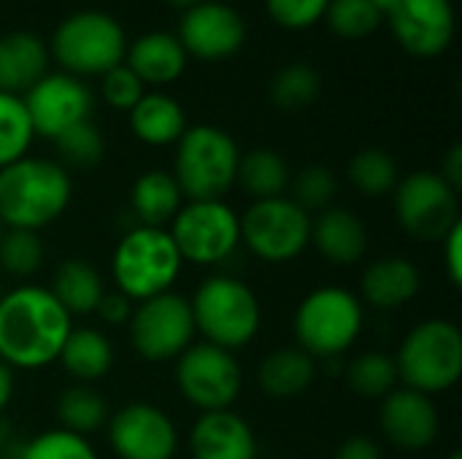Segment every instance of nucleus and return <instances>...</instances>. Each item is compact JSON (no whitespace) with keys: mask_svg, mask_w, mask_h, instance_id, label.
<instances>
[{"mask_svg":"<svg viewBox=\"0 0 462 459\" xmlns=\"http://www.w3.org/2000/svg\"><path fill=\"white\" fill-rule=\"evenodd\" d=\"M73 317L49 287L22 284L0 298V360L11 371H38L57 363Z\"/></svg>","mask_w":462,"mask_h":459,"instance_id":"obj_1","label":"nucleus"},{"mask_svg":"<svg viewBox=\"0 0 462 459\" xmlns=\"http://www.w3.org/2000/svg\"><path fill=\"white\" fill-rule=\"evenodd\" d=\"M70 197V170L54 160L22 157L0 168V222L5 230L38 233L68 211Z\"/></svg>","mask_w":462,"mask_h":459,"instance_id":"obj_2","label":"nucleus"},{"mask_svg":"<svg viewBox=\"0 0 462 459\" xmlns=\"http://www.w3.org/2000/svg\"><path fill=\"white\" fill-rule=\"evenodd\" d=\"M189 308L195 319V333H200L206 344L227 349L233 354L252 344L260 333V300L252 287L236 276L217 273L200 281L189 300Z\"/></svg>","mask_w":462,"mask_h":459,"instance_id":"obj_3","label":"nucleus"},{"mask_svg":"<svg viewBox=\"0 0 462 459\" xmlns=\"http://www.w3.org/2000/svg\"><path fill=\"white\" fill-rule=\"evenodd\" d=\"M181 254L165 227L135 225L122 235L111 254V276L116 292L133 303L173 292V284L181 276Z\"/></svg>","mask_w":462,"mask_h":459,"instance_id":"obj_4","label":"nucleus"},{"mask_svg":"<svg viewBox=\"0 0 462 459\" xmlns=\"http://www.w3.org/2000/svg\"><path fill=\"white\" fill-rule=\"evenodd\" d=\"M238 143L214 124L187 127L176 141L173 179L184 200H222L238 173Z\"/></svg>","mask_w":462,"mask_h":459,"instance_id":"obj_5","label":"nucleus"},{"mask_svg":"<svg viewBox=\"0 0 462 459\" xmlns=\"http://www.w3.org/2000/svg\"><path fill=\"white\" fill-rule=\"evenodd\" d=\"M398 379L428 398L452 390L462 376V333L449 319H425L409 330L395 357Z\"/></svg>","mask_w":462,"mask_h":459,"instance_id":"obj_6","label":"nucleus"},{"mask_svg":"<svg viewBox=\"0 0 462 459\" xmlns=\"http://www.w3.org/2000/svg\"><path fill=\"white\" fill-rule=\"evenodd\" d=\"M292 325L300 352L311 360H330L357 344L365 311L355 292L344 287H319L298 303Z\"/></svg>","mask_w":462,"mask_h":459,"instance_id":"obj_7","label":"nucleus"},{"mask_svg":"<svg viewBox=\"0 0 462 459\" xmlns=\"http://www.w3.org/2000/svg\"><path fill=\"white\" fill-rule=\"evenodd\" d=\"M127 35L106 11H76L51 35V54L70 76H103L125 62Z\"/></svg>","mask_w":462,"mask_h":459,"instance_id":"obj_8","label":"nucleus"},{"mask_svg":"<svg viewBox=\"0 0 462 459\" xmlns=\"http://www.w3.org/2000/svg\"><path fill=\"white\" fill-rule=\"evenodd\" d=\"M241 219V243L271 265L292 262L311 243V214L284 197L254 200Z\"/></svg>","mask_w":462,"mask_h":459,"instance_id":"obj_9","label":"nucleus"},{"mask_svg":"<svg viewBox=\"0 0 462 459\" xmlns=\"http://www.w3.org/2000/svg\"><path fill=\"white\" fill-rule=\"evenodd\" d=\"M168 233L181 262L219 265L241 243V219L225 200H184Z\"/></svg>","mask_w":462,"mask_h":459,"instance_id":"obj_10","label":"nucleus"},{"mask_svg":"<svg viewBox=\"0 0 462 459\" xmlns=\"http://www.w3.org/2000/svg\"><path fill=\"white\" fill-rule=\"evenodd\" d=\"M176 387L200 414L227 411L244 387V373L233 352L206 341L192 344L176 357Z\"/></svg>","mask_w":462,"mask_h":459,"instance_id":"obj_11","label":"nucleus"},{"mask_svg":"<svg viewBox=\"0 0 462 459\" xmlns=\"http://www.w3.org/2000/svg\"><path fill=\"white\" fill-rule=\"evenodd\" d=\"M393 206L401 227L417 241H441L460 222L457 189L433 170H417L398 179Z\"/></svg>","mask_w":462,"mask_h":459,"instance_id":"obj_12","label":"nucleus"},{"mask_svg":"<svg viewBox=\"0 0 462 459\" xmlns=\"http://www.w3.org/2000/svg\"><path fill=\"white\" fill-rule=\"evenodd\" d=\"M133 349L149 363L176 360L192 346L195 319L189 300L176 292H162L157 298L141 300L127 322Z\"/></svg>","mask_w":462,"mask_h":459,"instance_id":"obj_13","label":"nucleus"},{"mask_svg":"<svg viewBox=\"0 0 462 459\" xmlns=\"http://www.w3.org/2000/svg\"><path fill=\"white\" fill-rule=\"evenodd\" d=\"M32 133L43 138H57L65 130L89 122L92 114V92L89 87L70 73H46L38 84H32L22 97Z\"/></svg>","mask_w":462,"mask_h":459,"instance_id":"obj_14","label":"nucleus"},{"mask_svg":"<svg viewBox=\"0 0 462 459\" xmlns=\"http://www.w3.org/2000/svg\"><path fill=\"white\" fill-rule=\"evenodd\" d=\"M108 444L119 459H173L179 430L152 403H127L108 417Z\"/></svg>","mask_w":462,"mask_h":459,"instance_id":"obj_15","label":"nucleus"},{"mask_svg":"<svg viewBox=\"0 0 462 459\" xmlns=\"http://www.w3.org/2000/svg\"><path fill=\"white\" fill-rule=\"evenodd\" d=\"M176 38L184 46L187 57L219 62L241 51V46L246 43V22L233 5L203 0L181 14Z\"/></svg>","mask_w":462,"mask_h":459,"instance_id":"obj_16","label":"nucleus"},{"mask_svg":"<svg viewBox=\"0 0 462 459\" xmlns=\"http://www.w3.org/2000/svg\"><path fill=\"white\" fill-rule=\"evenodd\" d=\"M395 41L414 57H441L455 38L452 0H401L387 16Z\"/></svg>","mask_w":462,"mask_h":459,"instance_id":"obj_17","label":"nucleus"},{"mask_svg":"<svg viewBox=\"0 0 462 459\" xmlns=\"http://www.w3.org/2000/svg\"><path fill=\"white\" fill-rule=\"evenodd\" d=\"M379 425L393 446L406 452H422L436 444L441 419L433 398L409 387H395L382 400Z\"/></svg>","mask_w":462,"mask_h":459,"instance_id":"obj_18","label":"nucleus"},{"mask_svg":"<svg viewBox=\"0 0 462 459\" xmlns=\"http://www.w3.org/2000/svg\"><path fill=\"white\" fill-rule=\"evenodd\" d=\"M192 459H257V438L236 411L200 414L189 430Z\"/></svg>","mask_w":462,"mask_h":459,"instance_id":"obj_19","label":"nucleus"},{"mask_svg":"<svg viewBox=\"0 0 462 459\" xmlns=\"http://www.w3.org/2000/svg\"><path fill=\"white\" fill-rule=\"evenodd\" d=\"M311 243L328 262L349 268L365 257L368 230L355 211L330 206L311 222Z\"/></svg>","mask_w":462,"mask_h":459,"instance_id":"obj_20","label":"nucleus"},{"mask_svg":"<svg viewBox=\"0 0 462 459\" xmlns=\"http://www.w3.org/2000/svg\"><path fill=\"white\" fill-rule=\"evenodd\" d=\"M187 51L173 32L152 30L133 41L125 51V65L141 78V84L165 87L173 84L187 68Z\"/></svg>","mask_w":462,"mask_h":459,"instance_id":"obj_21","label":"nucleus"},{"mask_svg":"<svg viewBox=\"0 0 462 459\" xmlns=\"http://www.w3.org/2000/svg\"><path fill=\"white\" fill-rule=\"evenodd\" d=\"M420 271L406 257H382L371 262L360 279L363 300L379 311H395L411 303L420 295Z\"/></svg>","mask_w":462,"mask_h":459,"instance_id":"obj_22","label":"nucleus"},{"mask_svg":"<svg viewBox=\"0 0 462 459\" xmlns=\"http://www.w3.org/2000/svg\"><path fill=\"white\" fill-rule=\"evenodd\" d=\"M49 73V46L32 32H8L0 38V92L24 95Z\"/></svg>","mask_w":462,"mask_h":459,"instance_id":"obj_23","label":"nucleus"},{"mask_svg":"<svg viewBox=\"0 0 462 459\" xmlns=\"http://www.w3.org/2000/svg\"><path fill=\"white\" fill-rule=\"evenodd\" d=\"M130 130L146 146H171L187 130V114L165 92H146L130 111Z\"/></svg>","mask_w":462,"mask_h":459,"instance_id":"obj_24","label":"nucleus"},{"mask_svg":"<svg viewBox=\"0 0 462 459\" xmlns=\"http://www.w3.org/2000/svg\"><path fill=\"white\" fill-rule=\"evenodd\" d=\"M317 376V363L298 346H282L263 357L257 368V384L263 395L273 400H290L303 395Z\"/></svg>","mask_w":462,"mask_h":459,"instance_id":"obj_25","label":"nucleus"},{"mask_svg":"<svg viewBox=\"0 0 462 459\" xmlns=\"http://www.w3.org/2000/svg\"><path fill=\"white\" fill-rule=\"evenodd\" d=\"M57 363L76 384H95L114 368V346L95 327H73Z\"/></svg>","mask_w":462,"mask_h":459,"instance_id":"obj_26","label":"nucleus"},{"mask_svg":"<svg viewBox=\"0 0 462 459\" xmlns=\"http://www.w3.org/2000/svg\"><path fill=\"white\" fill-rule=\"evenodd\" d=\"M184 206V195L168 170H146L135 179L130 189V208L143 227H165L173 222L179 208Z\"/></svg>","mask_w":462,"mask_h":459,"instance_id":"obj_27","label":"nucleus"},{"mask_svg":"<svg viewBox=\"0 0 462 459\" xmlns=\"http://www.w3.org/2000/svg\"><path fill=\"white\" fill-rule=\"evenodd\" d=\"M49 292L70 317H87V314H95L106 292V284L87 260L70 257L57 265Z\"/></svg>","mask_w":462,"mask_h":459,"instance_id":"obj_28","label":"nucleus"},{"mask_svg":"<svg viewBox=\"0 0 462 459\" xmlns=\"http://www.w3.org/2000/svg\"><path fill=\"white\" fill-rule=\"evenodd\" d=\"M290 181H292L290 165L273 149H252L241 154L238 160L236 184H241L254 200L284 197V192L290 189Z\"/></svg>","mask_w":462,"mask_h":459,"instance_id":"obj_29","label":"nucleus"},{"mask_svg":"<svg viewBox=\"0 0 462 459\" xmlns=\"http://www.w3.org/2000/svg\"><path fill=\"white\" fill-rule=\"evenodd\" d=\"M108 403L92 384H73L62 390L57 400L60 427L76 436H92L103 425H108Z\"/></svg>","mask_w":462,"mask_h":459,"instance_id":"obj_30","label":"nucleus"},{"mask_svg":"<svg viewBox=\"0 0 462 459\" xmlns=\"http://www.w3.org/2000/svg\"><path fill=\"white\" fill-rule=\"evenodd\" d=\"M398 368L395 357L384 352H363L346 368V384L357 398L365 400H384L398 387Z\"/></svg>","mask_w":462,"mask_h":459,"instance_id":"obj_31","label":"nucleus"},{"mask_svg":"<svg viewBox=\"0 0 462 459\" xmlns=\"http://www.w3.org/2000/svg\"><path fill=\"white\" fill-rule=\"evenodd\" d=\"M319 92H322V78H319L317 68H311L306 62L284 65L271 81V100L282 111L309 108L311 103H317Z\"/></svg>","mask_w":462,"mask_h":459,"instance_id":"obj_32","label":"nucleus"},{"mask_svg":"<svg viewBox=\"0 0 462 459\" xmlns=\"http://www.w3.org/2000/svg\"><path fill=\"white\" fill-rule=\"evenodd\" d=\"M349 181L365 197L393 195L398 184V162L384 149H363L349 160Z\"/></svg>","mask_w":462,"mask_h":459,"instance_id":"obj_33","label":"nucleus"},{"mask_svg":"<svg viewBox=\"0 0 462 459\" xmlns=\"http://www.w3.org/2000/svg\"><path fill=\"white\" fill-rule=\"evenodd\" d=\"M35 133L19 95L0 92V168L27 157Z\"/></svg>","mask_w":462,"mask_h":459,"instance_id":"obj_34","label":"nucleus"},{"mask_svg":"<svg viewBox=\"0 0 462 459\" xmlns=\"http://www.w3.org/2000/svg\"><path fill=\"white\" fill-rule=\"evenodd\" d=\"M328 27L344 38V41H360L376 32V27L384 22V16L376 11L371 0H330L325 19Z\"/></svg>","mask_w":462,"mask_h":459,"instance_id":"obj_35","label":"nucleus"},{"mask_svg":"<svg viewBox=\"0 0 462 459\" xmlns=\"http://www.w3.org/2000/svg\"><path fill=\"white\" fill-rule=\"evenodd\" d=\"M54 146H57V154H60V165L65 170L68 168H76V170L95 168L103 160V151H106L103 135L92 122H81V124L65 130L62 135L54 138Z\"/></svg>","mask_w":462,"mask_h":459,"instance_id":"obj_36","label":"nucleus"},{"mask_svg":"<svg viewBox=\"0 0 462 459\" xmlns=\"http://www.w3.org/2000/svg\"><path fill=\"white\" fill-rule=\"evenodd\" d=\"M43 265V243L38 233L5 230L0 238V268L14 279H30Z\"/></svg>","mask_w":462,"mask_h":459,"instance_id":"obj_37","label":"nucleus"},{"mask_svg":"<svg viewBox=\"0 0 462 459\" xmlns=\"http://www.w3.org/2000/svg\"><path fill=\"white\" fill-rule=\"evenodd\" d=\"M19 459H100L89 438L68 433L62 427L57 430H43L35 436L24 449Z\"/></svg>","mask_w":462,"mask_h":459,"instance_id":"obj_38","label":"nucleus"},{"mask_svg":"<svg viewBox=\"0 0 462 459\" xmlns=\"http://www.w3.org/2000/svg\"><path fill=\"white\" fill-rule=\"evenodd\" d=\"M292 189V203H298L306 214L311 211H325L333 203V195L338 189V181L330 168L325 165H309L290 181Z\"/></svg>","mask_w":462,"mask_h":459,"instance_id":"obj_39","label":"nucleus"},{"mask_svg":"<svg viewBox=\"0 0 462 459\" xmlns=\"http://www.w3.org/2000/svg\"><path fill=\"white\" fill-rule=\"evenodd\" d=\"M100 95L103 100L116 108V111H130L143 95H146V87L141 84V78L122 62L116 68H111L108 73L100 76Z\"/></svg>","mask_w":462,"mask_h":459,"instance_id":"obj_40","label":"nucleus"},{"mask_svg":"<svg viewBox=\"0 0 462 459\" xmlns=\"http://www.w3.org/2000/svg\"><path fill=\"white\" fill-rule=\"evenodd\" d=\"M330 0H265L268 16L287 30H306L325 19Z\"/></svg>","mask_w":462,"mask_h":459,"instance_id":"obj_41","label":"nucleus"},{"mask_svg":"<svg viewBox=\"0 0 462 459\" xmlns=\"http://www.w3.org/2000/svg\"><path fill=\"white\" fill-rule=\"evenodd\" d=\"M133 308H135L133 300L125 298L122 292H103V298H100L95 314H97L100 322H106V325H127L130 317H133Z\"/></svg>","mask_w":462,"mask_h":459,"instance_id":"obj_42","label":"nucleus"},{"mask_svg":"<svg viewBox=\"0 0 462 459\" xmlns=\"http://www.w3.org/2000/svg\"><path fill=\"white\" fill-rule=\"evenodd\" d=\"M444 243V265H447V276L452 287L462 284V219L441 238Z\"/></svg>","mask_w":462,"mask_h":459,"instance_id":"obj_43","label":"nucleus"},{"mask_svg":"<svg viewBox=\"0 0 462 459\" xmlns=\"http://www.w3.org/2000/svg\"><path fill=\"white\" fill-rule=\"evenodd\" d=\"M336 459H382V449L365 436H352L338 446Z\"/></svg>","mask_w":462,"mask_h":459,"instance_id":"obj_44","label":"nucleus"},{"mask_svg":"<svg viewBox=\"0 0 462 459\" xmlns=\"http://www.w3.org/2000/svg\"><path fill=\"white\" fill-rule=\"evenodd\" d=\"M452 189H457L460 192L462 187V146L460 143H455L452 149H449V154L444 157V165H441V173H439Z\"/></svg>","mask_w":462,"mask_h":459,"instance_id":"obj_45","label":"nucleus"},{"mask_svg":"<svg viewBox=\"0 0 462 459\" xmlns=\"http://www.w3.org/2000/svg\"><path fill=\"white\" fill-rule=\"evenodd\" d=\"M11 398H14V371L0 360V414L8 409Z\"/></svg>","mask_w":462,"mask_h":459,"instance_id":"obj_46","label":"nucleus"},{"mask_svg":"<svg viewBox=\"0 0 462 459\" xmlns=\"http://www.w3.org/2000/svg\"><path fill=\"white\" fill-rule=\"evenodd\" d=\"M371 3H374V5H376V11H379V14H382L384 19H387V16H390V14L395 11V5H398L401 0H371Z\"/></svg>","mask_w":462,"mask_h":459,"instance_id":"obj_47","label":"nucleus"},{"mask_svg":"<svg viewBox=\"0 0 462 459\" xmlns=\"http://www.w3.org/2000/svg\"><path fill=\"white\" fill-rule=\"evenodd\" d=\"M171 5H176V8H181V11H187V8H192V5H198V3H203V0H168Z\"/></svg>","mask_w":462,"mask_h":459,"instance_id":"obj_48","label":"nucleus"},{"mask_svg":"<svg viewBox=\"0 0 462 459\" xmlns=\"http://www.w3.org/2000/svg\"><path fill=\"white\" fill-rule=\"evenodd\" d=\"M449 459H462V454L460 452H452V454H449Z\"/></svg>","mask_w":462,"mask_h":459,"instance_id":"obj_49","label":"nucleus"},{"mask_svg":"<svg viewBox=\"0 0 462 459\" xmlns=\"http://www.w3.org/2000/svg\"><path fill=\"white\" fill-rule=\"evenodd\" d=\"M3 233H5V227H3V222H0V238H3Z\"/></svg>","mask_w":462,"mask_h":459,"instance_id":"obj_50","label":"nucleus"},{"mask_svg":"<svg viewBox=\"0 0 462 459\" xmlns=\"http://www.w3.org/2000/svg\"><path fill=\"white\" fill-rule=\"evenodd\" d=\"M0 298H3V289H0Z\"/></svg>","mask_w":462,"mask_h":459,"instance_id":"obj_51","label":"nucleus"}]
</instances>
